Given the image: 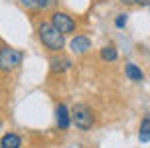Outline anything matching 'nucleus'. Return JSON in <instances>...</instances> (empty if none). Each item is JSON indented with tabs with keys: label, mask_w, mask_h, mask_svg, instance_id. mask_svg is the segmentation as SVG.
Listing matches in <instances>:
<instances>
[{
	"label": "nucleus",
	"mask_w": 150,
	"mask_h": 148,
	"mask_svg": "<svg viewBox=\"0 0 150 148\" xmlns=\"http://www.w3.org/2000/svg\"><path fill=\"white\" fill-rule=\"evenodd\" d=\"M37 33H39V39H41L45 49H49L51 53H61L63 51V47H65V35L59 33L53 26V23L43 21L41 25L37 26Z\"/></svg>",
	"instance_id": "obj_1"
},
{
	"label": "nucleus",
	"mask_w": 150,
	"mask_h": 148,
	"mask_svg": "<svg viewBox=\"0 0 150 148\" xmlns=\"http://www.w3.org/2000/svg\"><path fill=\"white\" fill-rule=\"evenodd\" d=\"M71 122H73L79 130H83V132L91 130V128H93V114H91V108L85 106V103H75V108L71 110Z\"/></svg>",
	"instance_id": "obj_2"
},
{
	"label": "nucleus",
	"mask_w": 150,
	"mask_h": 148,
	"mask_svg": "<svg viewBox=\"0 0 150 148\" xmlns=\"http://www.w3.org/2000/svg\"><path fill=\"white\" fill-rule=\"evenodd\" d=\"M23 63V51L12 47H0V71H12Z\"/></svg>",
	"instance_id": "obj_3"
},
{
	"label": "nucleus",
	"mask_w": 150,
	"mask_h": 148,
	"mask_svg": "<svg viewBox=\"0 0 150 148\" xmlns=\"http://www.w3.org/2000/svg\"><path fill=\"white\" fill-rule=\"evenodd\" d=\"M51 23H53V26L59 33H63V35H71V33H75V28H77V23H75L73 16H69L67 12H61V10H57V12L51 14Z\"/></svg>",
	"instance_id": "obj_4"
},
{
	"label": "nucleus",
	"mask_w": 150,
	"mask_h": 148,
	"mask_svg": "<svg viewBox=\"0 0 150 148\" xmlns=\"http://www.w3.org/2000/svg\"><path fill=\"white\" fill-rule=\"evenodd\" d=\"M71 59L69 57H63V55H55L53 59H51V71L53 73H65V71H69L71 69Z\"/></svg>",
	"instance_id": "obj_5"
},
{
	"label": "nucleus",
	"mask_w": 150,
	"mask_h": 148,
	"mask_svg": "<svg viewBox=\"0 0 150 148\" xmlns=\"http://www.w3.org/2000/svg\"><path fill=\"white\" fill-rule=\"evenodd\" d=\"M69 47H71V51H73L75 55H83V53H87V51L91 49V41L87 37H83V35H77L73 41L69 43Z\"/></svg>",
	"instance_id": "obj_6"
},
{
	"label": "nucleus",
	"mask_w": 150,
	"mask_h": 148,
	"mask_svg": "<svg viewBox=\"0 0 150 148\" xmlns=\"http://www.w3.org/2000/svg\"><path fill=\"white\" fill-rule=\"evenodd\" d=\"M55 114H57V126H59L61 130H67V128L71 126V112L67 110V106L59 103L57 110H55Z\"/></svg>",
	"instance_id": "obj_7"
},
{
	"label": "nucleus",
	"mask_w": 150,
	"mask_h": 148,
	"mask_svg": "<svg viewBox=\"0 0 150 148\" xmlns=\"http://www.w3.org/2000/svg\"><path fill=\"white\" fill-rule=\"evenodd\" d=\"M21 146H23V138L14 132L4 134L2 140H0V148H21Z\"/></svg>",
	"instance_id": "obj_8"
},
{
	"label": "nucleus",
	"mask_w": 150,
	"mask_h": 148,
	"mask_svg": "<svg viewBox=\"0 0 150 148\" xmlns=\"http://www.w3.org/2000/svg\"><path fill=\"white\" fill-rule=\"evenodd\" d=\"M138 138H140V142H148L150 140V116H144V118H142Z\"/></svg>",
	"instance_id": "obj_9"
},
{
	"label": "nucleus",
	"mask_w": 150,
	"mask_h": 148,
	"mask_svg": "<svg viewBox=\"0 0 150 148\" xmlns=\"http://www.w3.org/2000/svg\"><path fill=\"white\" fill-rule=\"evenodd\" d=\"M126 75H128V79H132V81H142V79H144L142 69L136 67L134 63H128V65H126Z\"/></svg>",
	"instance_id": "obj_10"
},
{
	"label": "nucleus",
	"mask_w": 150,
	"mask_h": 148,
	"mask_svg": "<svg viewBox=\"0 0 150 148\" xmlns=\"http://www.w3.org/2000/svg\"><path fill=\"white\" fill-rule=\"evenodd\" d=\"M101 59L103 61H116L118 59V51L114 45H108V47H103L101 49Z\"/></svg>",
	"instance_id": "obj_11"
},
{
	"label": "nucleus",
	"mask_w": 150,
	"mask_h": 148,
	"mask_svg": "<svg viewBox=\"0 0 150 148\" xmlns=\"http://www.w3.org/2000/svg\"><path fill=\"white\" fill-rule=\"evenodd\" d=\"M23 4L25 6H30V8H47L51 6V0H23Z\"/></svg>",
	"instance_id": "obj_12"
},
{
	"label": "nucleus",
	"mask_w": 150,
	"mask_h": 148,
	"mask_svg": "<svg viewBox=\"0 0 150 148\" xmlns=\"http://www.w3.org/2000/svg\"><path fill=\"white\" fill-rule=\"evenodd\" d=\"M126 23H128V14H118V16H116V26H118V28H124L126 26Z\"/></svg>",
	"instance_id": "obj_13"
},
{
	"label": "nucleus",
	"mask_w": 150,
	"mask_h": 148,
	"mask_svg": "<svg viewBox=\"0 0 150 148\" xmlns=\"http://www.w3.org/2000/svg\"><path fill=\"white\" fill-rule=\"evenodd\" d=\"M138 6H150V0H136Z\"/></svg>",
	"instance_id": "obj_14"
},
{
	"label": "nucleus",
	"mask_w": 150,
	"mask_h": 148,
	"mask_svg": "<svg viewBox=\"0 0 150 148\" xmlns=\"http://www.w3.org/2000/svg\"><path fill=\"white\" fill-rule=\"evenodd\" d=\"M122 4H136V0H120Z\"/></svg>",
	"instance_id": "obj_15"
},
{
	"label": "nucleus",
	"mask_w": 150,
	"mask_h": 148,
	"mask_svg": "<svg viewBox=\"0 0 150 148\" xmlns=\"http://www.w3.org/2000/svg\"><path fill=\"white\" fill-rule=\"evenodd\" d=\"M0 124H2V122H0Z\"/></svg>",
	"instance_id": "obj_16"
}]
</instances>
